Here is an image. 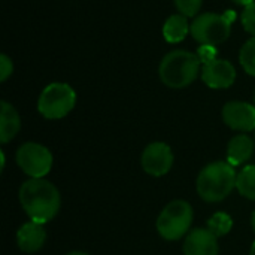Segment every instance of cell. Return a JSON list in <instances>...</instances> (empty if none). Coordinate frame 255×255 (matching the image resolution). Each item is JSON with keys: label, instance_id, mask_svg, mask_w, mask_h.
Here are the masks:
<instances>
[{"label": "cell", "instance_id": "5", "mask_svg": "<svg viewBox=\"0 0 255 255\" xmlns=\"http://www.w3.org/2000/svg\"><path fill=\"white\" fill-rule=\"evenodd\" d=\"M235 13L229 12L224 15L206 12L199 15L191 22V36L202 45H218L226 42L232 33V22L235 19Z\"/></svg>", "mask_w": 255, "mask_h": 255}, {"label": "cell", "instance_id": "10", "mask_svg": "<svg viewBox=\"0 0 255 255\" xmlns=\"http://www.w3.org/2000/svg\"><path fill=\"white\" fill-rule=\"evenodd\" d=\"M202 79L209 88L224 90V88H229L233 85V82L236 79V69L227 60L215 58V60L203 64Z\"/></svg>", "mask_w": 255, "mask_h": 255}, {"label": "cell", "instance_id": "22", "mask_svg": "<svg viewBox=\"0 0 255 255\" xmlns=\"http://www.w3.org/2000/svg\"><path fill=\"white\" fill-rule=\"evenodd\" d=\"M197 55H199L200 61L203 64H206V63H209V61L217 58V49L212 45H202L199 48V51H197Z\"/></svg>", "mask_w": 255, "mask_h": 255}, {"label": "cell", "instance_id": "21", "mask_svg": "<svg viewBox=\"0 0 255 255\" xmlns=\"http://www.w3.org/2000/svg\"><path fill=\"white\" fill-rule=\"evenodd\" d=\"M13 72V64H12V60L6 55V54H1L0 55V81L4 82Z\"/></svg>", "mask_w": 255, "mask_h": 255}, {"label": "cell", "instance_id": "2", "mask_svg": "<svg viewBox=\"0 0 255 255\" xmlns=\"http://www.w3.org/2000/svg\"><path fill=\"white\" fill-rule=\"evenodd\" d=\"M236 179L238 173L229 161H214L200 170L196 190L205 202H223L236 188Z\"/></svg>", "mask_w": 255, "mask_h": 255}, {"label": "cell", "instance_id": "1", "mask_svg": "<svg viewBox=\"0 0 255 255\" xmlns=\"http://www.w3.org/2000/svg\"><path fill=\"white\" fill-rule=\"evenodd\" d=\"M19 203L28 218L39 224H46L55 218L61 206L58 188L49 181L30 178L19 187Z\"/></svg>", "mask_w": 255, "mask_h": 255}, {"label": "cell", "instance_id": "23", "mask_svg": "<svg viewBox=\"0 0 255 255\" xmlns=\"http://www.w3.org/2000/svg\"><path fill=\"white\" fill-rule=\"evenodd\" d=\"M233 3H236V4H241V6H250L251 3H254V0H232Z\"/></svg>", "mask_w": 255, "mask_h": 255}, {"label": "cell", "instance_id": "13", "mask_svg": "<svg viewBox=\"0 0 255 255\" xmlns=\"http://www.w3.org/2000/svg\"><path fill=\"white\" fill-rule=\"evenodd\" d=\"M254 154V140L248 134L235 136L227 146V161L233 166L245 164Z\"/></svg>", "mask_w": 255, "mask_h": 255}, {"label": "cell", "instance_id": "3", "mask_svg": "<svg viewBox=\"0 0 255 255\" xmlns=\"http://www.w3.org/2000/svg\"><path fill=\"white\" fill-rule=\"evenodd\" d=\"M200 58L197 54L176 49L164 55L158 73L164 85L170 88H184L193 84L200 72Z\"/></svg>", "mask_w": 255, "mask_h": 255}, {"label": "cell", "instance_id": "6", "mask_svg": "<svg viewBox=\"0 0 255 255\" xmlns=\"http://www.w3.org/2000/svg\"><path fill=\"white\" fill-rule=\"evenodd\" d=\"M76 103L75 90L64 82H54L43 88L37 100V111L46 120L64 118Z\"/></svg>", "mask_w": 255, "mask_h": 255}, {"label": "cell", "instance_id": "15", "mask_svg": "<svg viewBox=\"0 0 255 255\" xmlns=\"http://www.w3.org/2000/svg\"><path fill=\"white\" fill-rule=\"evenodd\" d=\"M190 28L191 25L188 24L187 16L182 13H175L166 19L164 27H163V36L167 42L178 43L187 37V34L190 33Z\"/></svg>", "mask_w": 255, "mask_h": 255}, {"label": "cell", "instance_id": "14", "mask_svg": "<svg viewBox=\"0 0 255 255\" xmlns=\"http://www.w3.org/2000/svg\"><path fill=\"white\" fill-rule=\"evenodd\" d=\"M19 128H21V120L16 109L10 103L3 100L0 103V142L1 143L10 142L18 134Z\"/></svg>", "mask_w": 255, "mask_h": 255}, {"label": "cell", "instance_id": "29", "mask_svg": "<svg viewBox=\"0 0 255 255\" xmlns=\"http://www.w3.org/2000/svg\"><path fill=\"white\" fill-rule=\"evenodd\" d=\"M254 133H255V130H254Z\"/></svg>", "mask_w": 255, "mask_h": 255}, {"label": "cell", "instance_id": "26", "mask_svg": "<svg viewBox=\"0 0 255 255\" xmlns=\"http://www.w3.org/2000/svg\"><path fill=\"white\" fill-rule=\"evenodd\" d=\"M251 224H253V229H254L255 232V211L253 212V215H251Z\"/></svg>", "mask_w": 255, "mask_h": 255}, {"label": "cell", "instance_id": "7", "mask_svg": "<svg viewBox=\"0 0 255 255\" xmlns=\"http://www.w3.org/2000/svg\"><path fill=\"white\" fill-rule=\"evenodd\" d=\"M18 167L30 178L40 179L46 176L52 169V154L51 151L36 142L22 143L15 155Z\"/></svg>", "mask_w": 255, "mask_h": 255}, {"label": "cell", "instance_id": "24", "mask_svg": "<svg viewBox=\"0 0 255 255\" xmlns=\"http://www.w3.org/2000/svg\"><path fill=\"white\" fill-rule=\"evenodd\" d=\"M0 163H1V172L4 170V164H6V157H4V152L3 151H0Z\"/></svg>", "mask_w": 255, "mask_h": 255}, {"label": "cell", "instance_id": "28", "mask_svg": "<svg viewBox=\"0 0 255 255\" xmlns=\"http://www.w3.org/2000/svg\"><path fill=\"white\" fill-rule=\"evenodd\" d=\"M254 106H255V93H254Z\"/></svg>", "mask_w": 255, "mask_h": 255}, {"label": "cell", "instance_id": "9", "mask_svg": "<svg viewBox=\"0 0 255 255\" xmlns=\"http://www.w3.org/2000/svg\"><path fill=\"white\" fill-rule=\"evenodd\" d=\"M224 123L236 131L255 130V106L247 102H229L223 108Z\"/></svg>", "mask_w": 255, "mask_h": 255}, {"label": "cell", "instance_id": "8", "mask_svg": "<svg viewBox=\"0 0 255 255\" xmlns=\"http://www.w3.org/2000/svg\"><path fill=\"white\" fill-rule=\"evenodd\" d=\"M140 164L148 175L155 178L164 176L173 166V152L167 143L152 142L143 149Z\"/></svg>", "mask_w": 255, "mask_h": 255}, {"label": "cell", "instance_id": "17", "mask_svg": "<svg viewBox=\"0 0 255 255\" xmlns=\"http://www.w3.org/2000/svg\"><path fill=\"white\" fill-rule=\"evenodd\" d=\"M233 229V220L226 212H217L208 220V230H211L217 238L229 235Z\"/></svg>", "mask_w": 255, "mask_h": 255}, {"label": "cell", "instance_id": "12", "mask_svg": "<svg viewBox=\"0 0 255 255\" xmlns=\"http://www.w3.org/2000/svg\"><path fill=\"white\" fill-rule=\"evenodd\" d=\"M46 241V232L43 224L30 221L22 224L16 232V244L22 253L33 254L37 253Z\"/></svg>", "mask_w": 255, "mask_h": 255}, {"label": "cell", "instance_id": "18", "mask_svg": "<svg viewBox=\"0 0 255 255\" xmlns=\"http://www.w3.org/2000/svg\"><path fill=\"white\" fill-rule=\"evenodd\" d=\"M239 60L244 70L248 75L255 76V37H251L248 42H245V45L241 49Z\"/></svg>", "mask_w": 255, "mask_h": 255}, {"label": "cell", "instance_id": "16", "mask_svg": "<svg viewBox=\"0 0 255 255\" xmlns=\"http://www.w3.org/2000/svg\"><path fill=\"white\" fill-rule=\"evenodd\" d=\"M236 188L239 194L244 196L245 199L255 200V164H250L244 167L238 173Z\"/></svg>", "mask_w": 255, "mask_h": 255}, {"label": "cell", "instance_id": "25", "mask_svg": "<svg viewBox=\"0 0 255 255\" xmlns=\"http://www.w3.org/2000/svg\"><path fill=\"white\" fill-rule=\"evenodd\" d=\"M66 255H88L87 253H81V251H72V253H67Z\"/></svg>", "mask_w": 255, "mask_h": 255}, {"label": "cell", "instance_id": "27", "mask_svg": "<svg viewBox=\"0 0 255 255\" xmlns=\"http://www.w3.org/2000/svg\"><path fill=\"white\" fill-rule=\"evenodd\" d=\"M250 255H255V242L253 244V247H251V251H250Z\"/></svg>", "mask_w": 255, "mask_h": 255}, {"label": "cell", "instance_id": "4", "mask_svg": "<svg viewBox=\"0 0 255 255\" xmlns=\"http://www.w3.org/2000/svg\"><path fill=\"white\" fill-rule=\"evenodd\" d=\"M193 208L185 200H173L164 206L157 218V232L166 241H179L185 235L193 223Z\"/></svg>", "mask_w": 255, "mask_h": 255}, {"label": "cell", "instance_id": "11", "mask_svg": "<svg viewBox=\"0 0 255 255\" xmlns=\"http://www.w3.org/2000/svg\"><path fill=\"white\" fill-rule=\"evenodd\" d=\"M184 255H218V238L208 229H196L187 235Z\"/></svg>", "mask_w": 255, "mask_h": 255}, {"label": "cell", "instance_id": "20", "mask_svg": "<svg viewBox=\"0 0 255 255\" xmlns=\"http://www.w3.org/2000/svg\"><path fill=\"white\" fill-rule=\"evenodd\" d=\"M241 19H242L244 28L250 34H253V37H255V1L244 9V12L241 15Z\"/></svg>", "mask_w": 255, "mask_h": 255}, {"label": "cell", "instance_id": "19", "mask_svg": "<svg viewBox=\"0 0 255 255\" xmlns=\"http://www.w3.org/2000/svg\"><path fill=\"white\" fill-rule=\"evenodd\" d=\"M173 1L179 13L185 15L187 18L197 15L203 4V0H173Z\"/></svg>", "mask_w": 255, "mask_h": 255}]
</instances>
